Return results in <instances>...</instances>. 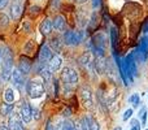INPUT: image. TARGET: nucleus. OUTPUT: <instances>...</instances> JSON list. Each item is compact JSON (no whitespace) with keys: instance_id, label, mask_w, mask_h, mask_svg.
<instances>
[{"instance_id":"nucleus-1","label":"nucleus","mask_w":148,"mask_h":130,"mask_svg":"<svg viewBox=\"0 0 148 130\" xmlns=\"http://www.w3.org/2000/svg\"><path fill=\"white\" fill-rule=\"evenodd\" d=\"M44 82L42 78L35 77V78H31L30 81L26 83V92H27L29 98L30 99H39L44 95Z\"/></svg>"},{"instance_id":"nucleus-2","label":"nucleus","mask_w":148,"mask_h":130,"mask_svg":"<svg viewBox=\"0 0 148 130\" xmlns=\"http://www.w3.org/2000/svg\"><path fill=\"white\" fill-rule=\"evenodd\" d=\"M1 79L7 81L10 78L13 70V54L9 47H5L1 52Z\"/></svg>"},{"instance_id":"nucleus-3","label":"nucleus","mask_w":148,"mask_h":130,"mask_svg":"<svg viewBox=\"0 0 148 130\" xmlns=\"http://www.w3.org/2000/svg\"><path fill=\"white\" fill-rule=\"evenodd\" d=\"M107 47V36L103 33H97L92 36L91 43H90V48L92 52L96 54V56H104V51Z\"/></svg>"},{"instance_id":"nucleus-4","label":"nucleus","mask_w":148,"mask_h":130,"mask_svg":"<svg viewBox=\"0 0 148 130\" xmlns=\"http://www.w3.org/2000/svg\"><path fill=\"white\" fill-rule=\"evenodd\" d=\"M78 73H77L75 69L70 68V66H66V68L62 69L61 72V81L62 83L66 87H72L75 86L78 83Z\"/></svg>"},{"instance_id":"nucleus-5","label":"nucleus","mask_w":148,"mask_h":130,"mask_svg":"<svg viewBox=\"0 0 148 130\" xmlns=\"http://www.w3.org/2000/svg\"><path fill=\"white\" fill-rule=\"evenodd\" d=\"M84 39V33L81 30H68L64 33V43L68 46H78Z\"/></svg>"},{"instance_id":"nucleus-6","label":"nucleus","mask_w":148,"mask_h":130,"mask_svg":"<svg viewBox=\"0 0 148 130\" xmlns=\"http://www.w3.org/2000/svg\"><path fill=\"white\" fill-rule=\"evenodd\" d=\"M79 96H81V100L84 107L88 108V109L94 108V95H92V91L88 86L81 87V90H79Z\"/></svg>"},{"instance_id":"nucleus-7","label":"nucleus","mask_w":148,"mask_h":130,"mask_svg":"<svg viewBox=\"0 0 148 130\" xmlns=\"http://www.w3.org/2000/svg\"><path fill=\"white\" fill-rule=\"evenodd\" d=\"M10 81H12V85L16 87V89L21 90L22 91L23 89L26 87V83H25V76L21 73L18 69H14L13 68L12 70V74H10Z\"/></svg>"},{"instance_id":"nucleus-8","label":"nucleus","mask_w":148,"mask_h":130,"mask_svg":"<svg viewBox=\"0 0 148 130\" xmlns=\"http://www.w3.org/2000/svg\"><path fill=\"white\" fill-rule=\"evenodd\" d=\"M134 56H138V59L140 61H146L147 57H148V35L143 36L140 41V46L136 51L133 52Z\"/></svg>"},{"instance_id":"nucleus-9","label":"nucleus","mask_w":148,"mask_h":130,"mask_svg":"<svg viewBox=\"0 0 148 130\" xmlns=\"http://www.w3.org/2000/svg\"><path fill=\"white\" fill-rule=\"evenodd\" d=\"M8 117H9V120H8V129L9 130H25L23 122L21 120L20 115L12 112Z\"/></svg>"},{"instance_id":"nucleus-10","label":"nucleus","mask_w":148,"mask_h":130,"mask_svg":"<svg viewBox=\"0 0 148 130\" xmlns=\"http://www.w3.org/2000/svg\"><path fill=\"white\" fill-rule=\"evenodd\" d=\"M20 117H21V120H22L23 124H29L31 121L33 116H31V105H30V103H27V102L22 103V105H21V111H20Z\"/></svg>"},{"instance_id":"nucleus-11","label":"nucleus","mask_w":148,"mask_h":130,"mask_svg":"<svg viewBox=\"0 0 148 130\" xmlns=\"http://www.w3.org/2000/svg\"><path fill=\"white\" fill-rule=\"evenodd\" d=\"M52 56H53V55H52V50L49 48V46L43 44L40 51H39V63H40V64H46V63H48L49 60H51Z\"/></svg>"},{"instance_id":"nucleus-12","label":"nucleus","mask_w":148,"mask_h":130,"mask_svg":"<svg viewBox=\"0 0 148 130\" xmlns=\"http://www.w3.org/2000/svg\"><path fill=\"white\" fill-rule=\"evenodd\" d=\"M17 69L23 74V76H26V74H29L31 72V61L26 56H21L20 60H18V68Z\"/></svg>"},{"instance_id":"nucleus-13","label":"nucleus","mask_w":148,"mask_h":130,"mask_svg":"<svg viewBox=\"0 0 148 130\" xmlns=\"http://www.w3.org/2000/svg\"><path fill=\"white\" fill-rule=\"evenodd\" d=\"M48 69L53 73V72H59L62 66V57L60 55H53L51 57V60L48 61Z\"/></svg>"},{"instance_id":"nucleus-14","label":"nucleus","mask_w":148,"mask_h":130,"mask_svg":"<svg viewBox=\"0 0 148 130\" xmlns=\"http://www.w3.org/2000/svg\"><path fill=\"white\" fill-rule=\"evenodd\" d=\"M94 68L96 70L97 74H103L107 70V60L104 59V56H97L94 61Z\"/></svg>"},{"instance_id":"nucleus-15","label":"nucleus","mask_w":148,"mask_h":130,"mask_svg":"<svg viewBox=\"0 0 148 130\" xmlns=\"http://www.w3.org/2000/svg\"><path fill=\"white\" fill-rule=\"evenodd\" d=\"M65 26H66V21H65L64 16H61V14H57L53 18V21H52V28L56 31H64Z\"/></svg>"},{"instance_id":"nucleus-16","label":"nucleus","mask_w":148,"mask_h":130,"mask_svg":"<svg viewBox=\"0 0 148 130\" xmlns=\"http://www.w3.org/2000/svg\"><path fill=\"white\" fill-rule=\"evenodd\" d=\"M9 14H10V17H12L13 20H17V18L22 14V5H21V3L14 1L12 5H10Z\"/></svg>"},{"instance_id":"nucleus-17","label":"nucleus","mask_w":148,"mask_h":130,"mask_svg":"<svg viewBox=\"0 0 148 130\" xmlns=\"http://www.w3.org/2000/svg\"><path fill=\"white\" fill-rule=\"evenodd\" d=\"M52 29H53L52 28V21L49 20V18H44L40 22V26H39V30H40V33L43 34V35H49Z\"/></svg>"},{"instance_id":"nucleus-18","label":"nucleus","mask_w":148,"mask_h":130,"mask_svg":"<svg viewBox=\"0 0 148 130\" xmlns=\"http://www.w3.org/2000/svg\"><path fill=\"white\" fill-rule=\"evenodd\" d=\"M84 120H86V122H87V125H88L90 130H100L99 121H97L92 115H86L84 116Z\"/></svg>"},{"instance_id":"nucleus-19","label":"nucleus","mask_w":148,"mask_h":130,"mask_svg":"<svg viewBox=\"0 0 148 130\" xmlns=\"http://www.w3.org/2000/svg\"><path fill=\"white\" fill-rule=\"evenodd\" d=\"M12 112H13V104L7 103V102H4L3 104H0V115H1L3 117L9 116Z\"/></svg>"},{"instance_id":"nucleus-20","label":"nucleus","mask_w":148,"mask_h":130,"mask_svg":"<svg viewBox=\"0 0 148 130\" xmlns=\"http://www.w3.org/2000/svg\"><path fill=\"white\" fill-rule=\"evenodd\" d=\"M49 48H52L56 52L62 48V43H61V41H60L59 36H55V38L51 39V42H49Z\"/></svg>"},{"instance_id":"nucleus-21","label":"nucleus","mask_w":148,"mask_h":130,"mask_svg":"<svg viewBox=\"0 0 148 130\" xmlns=\"http://www.w3.org/2000/svg\"><path fill=\"white\" fill-rule=\"evenodd\" d=\"M4 102L7 103H13L14 102V91H13V89H10V87H8V89H5L4 91Z\"/></svg>"},{"instance_id":"nucleus-22","label":"nucleus","mask_w":148,"mask_h":130,"mask_svg":"<svg viewBox=\"0 0 148 130\" xmlns=\"http://www.w3.org/2000/svg\"><path fill=\"white\" fill-rule=\"evenodd\" d=\"M79 63H81L82 65H88L92 63V55L91 52H84L83 55H82L81 57H79Z\"/></svg>"},{"instance_id":"nucleus-23","label":"nucleus","mask_w":148,"mask_h":130,"mask_svg":"<svg viewBox=\"0 0 148 130\" xmlns=\"http://www.w3.org/2000/svg\"><path fill=\"white\" fill-rule=\"evenodd\" d=\"M129 102L133 104L134 108L139 107V104H140V98H139V94H133L130 98H129Z\"/></svg>"},{"instance_id":"nucleus-24","label":"nucleus","mask_w":148,"mask_h":130,"mask_svg":"<svg viewBox=\"0 0 148 130\" xmlns=\"http://www.w3.org/2000/svg\"><path fill=\"white\" fill-rule=\"evenodd\" d=\"M110 43H112V48H116V44H117V31L114 28H112L110 30Z\"/></svg>"},{"instance_id":"nucleus-25","label":"nucleus","mask_w":148,"mask_h":130,"mask_svg":"<svg viewBox=\"0 0 148 130\" xmlns=\"http://www.w3.org/2000/svg\"><path fill=\"white\" fill-rule=\"evenodd\" d=\"M8 23H9V17H8L5 13H1V14H0V28L1 29L7 28Z\"/></svg>"},{"instance_id":"nucleus-26","label":"nucleus","mask_w":148,"mask_h":130,"mask_svg":"<svg viewBox=\"0 0 148 130\" xmlns=\"http://www.w3.org/2000/svg\"><path fill=\"white\" fill-rule=\"evenodd\" d=\"M75 128H77V130H90L88 129V125H87V122H86V120H84V117L81 118V120L77 122Z\"/></svg>"},{"instance_id":"nucleus-27","label":"nucleus","mask_w":148,"mask_h":130,"mask_svg":"<svg viewBox=\"0 0 148 130\" xmlns=\"http://www.w3.org/2000/svg\"><path fill=\"white\" fill-rule=\"evenodd\" d=\"M133 113H134V111H133V108H129V109H126L125 111V113H123V116H122V120L123 121H127L129 118L133 116Z\"/></svg>"},{"instance_id":"nucleus-28","label":"nucleus","mask_w":148,"mask_h":130,"mask_svg":"<svg viewBox=\"0 0 148 130\" xmlns=\"http://www.w3.org/2000/svg\"><path fill=\"white\" fill-rule=\"evenodd\" d=\"M31 116H33V118H35V120H39V118H40V112H39L38 108L31 107Z\"/></svg>"},{"instance_id":"nucleus-29","label":"nucleus","mask_w":148,"mask_h":130,"mask_svg":"<svg viewBox=\"0 0 148 130\" xmlns=\"http://www.w3.org/2000/svg\"><path fill=\"white\" fill-rule=\"evenodd\" d=\"M8 4H9V0H0V10L5 9L8 7Z\"/></svg>"},{"instance_id":"nucleus-30","label":"nucleus","mask_w":148,"mask_h":130,"mask_svg":"<svg viewBox=\"0 0 148 130\" xmlns=\"http://www.w3.org/2000/svg\"><path fill=\"white\" fill-rule=\"evenodd\" d=\"M130 125H131V128H134V126H139L140 122H139V120H136V118H133V120H130Z\"/></svg>"},{"instance_id":"nucleus-31","label":"nucleus","mask_w":148,"mask_h":130,"mask_svg":"<svg viewBox=\"0 0 148 130\" xmlns=\"http://www.w3.org/2000/svg\"><path fill=\"white\" fill-rule=\"evenodd\" d=\"M100 5H101V0H92V7L96 9V8H99Z\"/></svg>"},{"instance_id":"nucleus-32","label":"nucleus","mask_w":148,"mask_h":130,"mask_svg":"<svg viewBox=\"0 0 148 130\" xmlns=\"http://www.w3.org/2000/svg\"><path fill=\"white\" fill-rule=\"evenodd\" d=\"M147 115H148V113H147V111H146V112H144L143 115L140 116V118H142V124H143V125H146V122H147Z\"/></svg>"},{"instance_id":"nucleus-33","label":"nucleus","mask_w":148,"mask_h":130,"mask_svg":"<svg viewBox=\"0 0 148 130\" xmlns=\"http://www.w3.org/2000/svg\"><path fill=\"white\" fill-rule=\"evenodd\" d=\"M30 10H31V13H39L40 12V7H31Z\"/></svg>"},{"instance_id":"nucleus-34","label":"nucleus","mask_w":148,"mask_h":130,"mask_svg":"<svg viewBox=\"0 0 148 130\" xmlns=\"http://www.w3.org/2000/svg\"><path fill=\"white\" fill-rule=\"evenodd\" d=\"M143 33H148V20L144 22V25H143Z\"/></svg>"},{"instance_id":"nucleus-35","label":"nucleus","mask_w":148,"mask_h":130,"mask_svg":"<svg viewBox=\"0 0 148 130\" xmlns=\"http://www.w3.org/2000/svg\"><path fill=\"white\" fill-rule=\"evenodd\" d=\"M74 1H75L77 4H84V3H86L87 0H74Z\"/></svg>"},{"instance_id":"nucleus-36","label":"nucleus","mask_w":148,"mask_h":130,"mask_svg":"<svg viewBox=\"0 0 148 130\" xmlns=\"http://www.w3.org/2000/svg\"><path fill=\"white\" fill-rule=\"evenodd\" d=\"M0 130H9V129H8L5 125H1V126H0Z\"/></svg>"},{"instance_id":"nucleus-37","label":"nucleus","mask_w":148,"mask_h":130,"mask_svg":"<svg viewBox=\"0 0 148 130\" xmlns=\"http://www.w3.org/2000/svg\"><path fill=\"white\" fill-rule=\"evenodd\" d=\"M114 130H122V128H121V126H116Z\"/></svg>"},{"instance_id":"nucleus-38","label":"nucleus","mask_w":148,"mask_h":130,"mask_svg":"<svg viewBox=\"0 0 148 130\" xmlns=\"http://www.w3.org/2000/svg\"><path fill=\"white\" fill-rule=\"evenodd\" d=\"M0 63H1V51H0Z\"/></svg>"},{"instance_id":"nucleus-39","label":"nucleus","mask_w":148,"mask_h":130,"mask_svg":"<svg viewBox=\"0 0 148 130\" xmlns=\"http://www.w3.org/2000/svg\"><path fill=\"white\" fill-rule=\"evenodd\" d=\"M20 1H21V0H17V3H20Z\"/></svg>"},{"instance_id":"nucleus-40","label":"nucleus","mask_w":148,"mask_h":130,"mask_svg":"<svg viewBox=\"0 0 148 130\" xmlns=\"http://www.w3.org/2000/svg\"><path fill=\"white\" fill-rule=\"evenodd\" d=\"M147 122H148V120H147Z\"/></svg>"},{"instance_id":"nucleus-41","label":"nucleus","mask_w":148,"mask_h":130,"mask_svg":"<svg viewBox=\"0 0 148 130\" xmlns=\"http://www.w3.org/2000/svg\"><path fill=\"white\" fill-rule=\"evenodd\" d=\"M146 130H148V129H146Z\"/></svg>"}]
</instances>
